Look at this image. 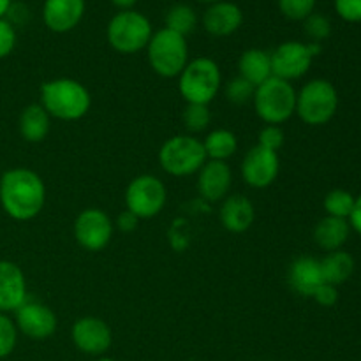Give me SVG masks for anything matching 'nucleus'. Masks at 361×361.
Here are the masks:
<instances>
[{"label":"nucleus","instance_id":"f257e3e1","mask_svg":"<svg viewBox=\"0 0 361 361\" xmlns=\"http://www.w3.org/2000/svg\"><path fill=\"white\" fill-rule=\"evenodd\" d=\"M44 203V182L35 171L13 168L0 176V204L11 219L32 221L41 214Z\"/></svg>","mask_w":361,"mask_h":361},{"label":"nucleus","instance_id":"f03ea898","mask_svg":"<svg viewBox=\"0 0 361 361\" xmlns=\"http://www.w3.org/2000/svg\"><path fill=\"white\" fill-rule=\"evenodd\" d=\"M39 104L53 118L74 122L83 118L92 106L90 92L73 78H56L42 83Z\"/></svg>","mask_w":361,"mask_h":361},{"label":"nucleus","instance_id":"7ed1b4c3","mask_svg":"<svg viewBox=\"0 0 361 361\" xmlns=\"http://www.w3.org/2000/svg\"><path fill=\"white\" fill-rule=\"evenodd\" d=\"M222 87V73L217 62L208 56H197L190 60L178 76L180 95L187 104L208 106Z\"/></svg>","mask_w":361,"mask_h":361},{"label":"nucleus","instance_id":"20e7f679","mask_svg":"<svg viewBox=\"0 0 361 361\" xmlns=\"http://www.w3.org/2000/svg\"><path fill=\"white\" fill-rule=\"evenodd\" d=\"M254 109L267 126L288 122L296 113V90L293 83L281 78H268L254 90Z\"/></svg>","mask_w":361,"mask_h":361},{"label":"nucleus","instance_id":"39448f33","mask_svg":"<svg viewBox=\"0 0 361 361\" xmlns=\"http://www.w3.org/2000/svg\"><path fill=\"white\" fill-rule=\"evenodd\" d=\"M337 109L338 92L331 81L316 78L296 92V115L307 126H324L334 118Z\"/></svg>","mask_w":361,"mask_h":361},{"label":"nucleus","instance_id":"423d86ee","mask_svg":"<svg viewBox=\"0 0 361 361\" xmlns=\"http://www.w3.org/2000/svg\"><path fill=\"white\" fill-rule=\"evenodd\" d=\"M148 63L162 78H178L189 63V44L183 35L161 28L154 32L147 46Z\"/></svg>","mask_w":361,"mask_h":361},{"label":"nucleus","instance_id":"0eeeda50","mask_svg":"<svg viewBox=\"0 0 361 361\" xmlns=\"http://www.w3.org/2000/svg\"><path fill=\"white\" fill-rule=\"evenodd\" d=\"M152 35L154 30L150 20L143 13L134 9L118 11L109 20L106 28L109 46L123 55H134L141 49H147Z\"/></svg>","mask_w":361,"mask_h":361},{"label":"nucleus","instance_id":"6e6552de","mask_svg":"<svg viewBox=\"0 0 361 361\" xmlns=\"http://www.w3.org/2000/svg\"><path fill=\"white\" fill-rule=\"evenodd\" d=\"M208 161L203 141L190 134H178L162 145L159 164L171 176H190L200 171Z\"/></svg>","mask_w":361,"mask_h":361},{"label":"nucleus","instance_id":"1a4fd4ad","mask_svg":"<svg viewBox=\"0 0 361 361\" xmlns=\"http://www.w3.org/2000/svg\"><path fill=\"white\" fill-rule=\"evenodd\" d=\"M319 42H302L286 41L279 44L271 55V73L275 78H281L291 83L293 80H300L309 73L314 59L321 53Z\"/></svg>","mask_w":361,"mask_h":361},{"label":"nucleus","instance_id":"9d476101","mask_svg":"<svg viewBox=\"0 0 361 361\" xmlns=\"http://www.w3.org/2000/svg\"><path fill=\"white\" fill-rule=\"evenodd\" d=\"M168 201V190L161 178L140 175L127 185L126 207L137 219H152L162 212Z\"/></svg>","mask_w":361,"mask_h":361},{"label":"nucleus","instance_id":"9b49d317","mask_svg":"<svg viewBox=\"0 0 361 361\" xmlns=\"http://www.w3.org/2000/svg\"><path fill=\"white\" fill-rule=\"evenodd\" d=\"M113 229L115 224L104 210L87 208L74 221V238L85 250L99 252L111 242Z\"/></svg>","mask_w":361,"mask_h":361},{"label":"nucleus","instance_id":"f8f14e48","mask_svg":"<svg viewBox=\"0 0 361 361\" xmlns=\"http://www.w3.org/2000/svg\"><path fill=\"white\" fill-rule=\"evenodd\" d=\"M281 171L279 154L256 145L245 154L242 161V178L252 189H267L277 180Z\"/></svg>","mask_w":361,"mask_h":361},{"label":"nucleus","instance_id":"ddd939ff","mask_svg":"<svg viewBox=\"0 0 361 361\" xmlns=\"http://www.w3.org/2000/svg\"><path fill=\"white\" fill-rule=\"evenodd\" d=\"M14 323L18 331L32 341H46L53 337L59 326V319L48 305L28 300L14 312Z\"/></svg>","mask_w":361,"mask_h":361},{"label":"nucleus","instance_id":"4468645a","mask_svg":"<svg viewBox=\"0 0 361 361\" xmlns=\"http://www.w3.org/2000/svg\"><path fill=\"white\" fill-rule=\"evenodd\" d=\"M71 337H73V342L78 351L90 356H102L111 348L113 342L111 328L108 326L106 321L95 316L80 317L73 324Z\"/></svg>","mask_w":361,"mask_h":361},{"label":"nucleus","instance_id":"2eb2a0df","mask_svg":"<svg viewBox=\"0 0 361 361\" xmlns=\"http://www.w3.org/2000/svg\"><path fill=\"white\" fill-rule=\"evenodd\" d=\"M87 4L85 0H44L42 21L55 34H67L81 23Z\"/></svg>","mask_w":361,"mask_h":361},{"label":"nucleus","instance_id":"dca6fc26","mask_svg":"<svg viewBox=\"0 0 361 361\" xmlns=\"http://www.w3.org/2000/svg\"><path fill=\"white\" fill-rule=\"evenodd\" d=\"M233 173L228 162L207 161L203 168L197 171V190L201 197L210 203H219L229 196Z\"/></svg>","mask_w":361,"mask_h":361},{"label":"nucleus","instance_id":"f3484780","mask_svg":"<svg viewBox=\"0 0 361 361\" xmlns=\"http://www.w3.org/2000/svg\"><path fill=\"white\" fill-rule=\"evenodd\" d=\"M27 302V281L16 263L0 259V312H16Z\"/></svg>","mask_w":361,"mask_h":361},{"label":"nucleus","instance_id":"a211bd4d","mask_svg":"<svg viewBox=\"0 0 361 361\" xmlns=\"http://www.w3.org/2000/svg\"><path fill=\"white\" fill-rule=\"evenodd\" d=\"M201 23L214 37H229L243 25V11L229 0L210 4L203 13Z\"/></svg>","mask_w":361,"mask_h":361},{"label":"nucleus","instance_id":"6ab92c4d","mask_svg":"<svg viewBox=\"0 0 361 361\" xmlns=\"http://www.w3.org/2000/svg\"><path fill=\"white\" fill-rule=\"evenodd\" d=\"M222 228L229 233H245L256 219L252 201L243 194H231L226 197L219 210Z\"/></svg>","mask_w":361,"mask_h":361},{"label":"nucleus","instance_id":"aec40b11","mask_svg":"<svg viewBox=\"0 0 361 361\" xmlns=\"http://www.w3.org/2000/svg\"><path fill=\"white\" fill-rule=\"evenodd\" d=\"M289 286L298 295L305 298H312L314 291L324 282L323 271H321V261L314 257H298L291 263L288 271Z\"/></svg>","mask_w":361,"mask_h":361},{"label":"nucleus","instance_id":"412c9836","mask_svg":"<svg viewBox=\"0 0 361 361\" xmlns=\"http://www.w3.org/2000/svg\"><path fill=\"white\" fill-rule=\"evenodd\" d=\"M240 76L249 81L254 88L274 76L271 73V55L264 49L250 48L242 53L238 60Z\"/></svg>","mask_w":361,"mask_h":361},{"label":"nucleus","instance_id":"4be33fe9","mask_svg":"<svg viewBox=\"0 0 361 361\" xmlns=\"http://www.w3.org/2000/svg\"><path fill=\"white\" fill-rule=\"evenodd\" d=\"M349 235H351V226L345 219L337 217H324L317 222L316 229H314V240L317 245L326 252H335L344 247L348 242Z\"/></svg>","mask_w":361,"mask_h":361},{"label":"nucleus","instance_id":"5701e85b","mask_svg":"<svg viewBox=\"0 0 361 361\" xmlns=\"http://www.w3.org/2000/svg\"><path fill=\"white\" fill-rule=\"evenodd\" d=\"M18 127L27 143H41L48 137L51 129V116L41 104H30L21 111Z\"/></svg>","mask_w":361,"mask_h":361},{"label":"nucleus","instance_id":"b1692460","mask_svg":"<svg viewBox=\"0 0 361 361\" xmlns=\"http://www.w3.org/2000/svg\"><path fill=\"white\" fill-rule=\"evenodd\" d=\"M321 271H323L324 282L338 288L355 274V257L349 252H344L342 249L335 250V252H328L321 259Z\"/></svg>","mask_w":361,"mask_h":361},{"label":"nucleus","instance_id":"393cba45","mask_svg":"<svg viewBox=\"0 0 361 361\" xmlns=\"http://www.w3.org/2000/svg\"><path fill=\"white\" fill-rule=\"evenodd\" d=\"M204 152H207L208 161H228L229 157L238 150V140L236 134L228 129H215L208 133L203 140Z\"/></svg>","mask_w":361,"mask_h":361},{"label":"nucleus","instance_id":"a878e982","mask_svg":"<svg viewBox=\"0 0 361 361\" xmlns=\"http://www.w3.org/2000/svg\"><path fill=\"white\" fill-rule=\"evenodd\" d=\"M164 21L168 30H173L176 32V34L187 37V35L196 28L197 14L196 11L190 6H187V4H176V6H173L171 9L166 13Z\"/></svg>","mask_w":361,"mask_h":361},{"label":"nucleus","instance_id":"bb28decb","mask_svg":"<svg viewBox=\"0 0 361 361\" xmlns=\"http://www.w3.org/2000/svg\"><path fill=\"white\" fill-rule=\"evenodd\" d=\"M356 197L353 196L349 190L344 189H334L324 196L323 207L326 212L328 217H337V219H345L348 221L349 215H351L353 208H355Z\"/></svg>","mask_w":361,"mask_h":361},{"label":"nucleus","instance_id":"cd10ccee","mask_svg":"<svg viewBox=\"0 0 361 361\" xmlns=\"http://www.w3.org/2000/svg\"><path fill=\"white\" fill-rule=\"evenodd\" d=\"M182 120L189 133H201V130L210 126V108L204 104H187L185 109H183Z\"/></svg>","mask_w":361,"mask_h":361},{"label":"nucleus","instance_id":"c85d7f7f","mask_svg":"<svg viewBox=\"0 0 361 361\" xmlns=\"http://www.w3.org/2000/svg\"><path fill=\"white\" fill-rule=\"evenodd\" d=\"M18 328L14 319H11L7 314L0 312V360L13 355L18 344Z\"/></svg>","mask_w":361,"mask_h":361},{"label":"nucleus","instance_id":"c756f323","mask_svg":"<svg viewBox=\"0 0 361 361\" xmlns=\"http://www.w3.org/2000/svg\"><path fill=\"white\" fill-rule=\"evenodd\" d=\"M277 4L288 20L303 21L314 13L317 0H277Z\"/></svg>","mask_w":361,"mask_h":361},{"label":"nucleus","instance_id":"7c9ffc66","mask_svg":"<svg viewBox=\"0 0 361 361\" xmlns=\"http://www.w3.org/2000/svg\"><path fill=\"white\" fill-rule=\"evenodd\" d=\"M303 30L310 37V42H319L330 37L331 23L324 14L312 13L309 18L303 20Z\"/></svg>","mask_w":361,"mask_h":361},{"label":"nucleus","instance_id":"2f4dec72","mask_svg":"<svg viewBox=\"0 0 361 361\" xmlns=\"http://www.w3.org/2000/svg\"><path fill=\"white\" fill-rule=\"evenodd\" d=\"M254 90H256V88H254L249 81L243 80L242 76H236L226 85V99H228L231 104H245V102L252 101Z\"/></svg>","mask_w":361,"mask_h":361},{"label":"nucleus","instance_id":"473e14b6","mask_svg":"<svg viewBox=\"0 0 361 361\" xmlns=\"http://www.w3.org/2000/svg\"><path fill=\"white\" fill-rule=\"evenodd\" d=\"M284 130L279 126H264L257 136V145L268 148V150L279 152L284 145Z\"/></svg>","mask_w":361,"mask_h":361},{"label":"nucleus","instance_id":"72a5a7b5","mask_svg":"<svg viewBox=\"0 0 361 361\" xmlns=\"http://www.w3.org/2000/svg\"><path fill=\"white\" fill-rule=\"evenodd\" d=\"M16 30L14 25L6 18H0V60L9 56L16 46Z\"/></svg>","mask_w":361,"mask_h":361},{"label":"nucleus","instance_id":"f704fd0d","mask_svg":"<svg viewBox=\"0 0 361 361\" xmlns=\"http://www.w3.org/2000/svg\"><path fill=\"white\" fill-rule=\"evenodd\" d=\"M335 11L348 23L361 21V0H335Z\"/></svg>","mask_w":361,"mask_h":361},{"label":"nucleus","instance_id":"c9c22d12","mask_svg":"<svg viewBox=\"0 0 361 361\" xmlns=\"http://www.w3.org/2000/svg\"><path fill=\"white\" fill-rule=\"evenodd\" d=\"M312 298L316 300L319 305L323 307H334L338 302V288L337 286H331L328 282H323L319 288L314 291Z\"/></svg>","mask_w":361,"mask_h":361},{"label":"nucleus","instance_id":"e433bc0d","mask_svg":"<svg viewBox=\"0 0 361 361\" xmlns=\"http://www.w3.org/2000/svg\"><path fill=\"white\" fill-rule=\"evenodd\" d=\"M137 222H140V219H137L134 214H130L129 210H126V212H122V214L118 215L115 226L122 233H133L134 229L137 228Z\"/></svg>","mask_w":361,"mask_h":361},{"label":"nucleus","instance_id":"4c0bfd02","mask_svg":"<svg viewBox=\"0 0 361 361\" xmlns=\"http://www.w3.org/2000/svg\"><path fill=\"white\" fill-rule=\"evenodd\" d=\"M348 221H349V226H351V229H355V231L361 236V194L360 196H356L355 208H353Z\"/></svg>","mask_w":361,"mask_h":361},{"label":"nucleus","instance_id":"58836bf2","mask_svg":"<svg viewBox=\"0 0 361 361\" xmlns=\"http://www.w3.org/2000/svg\"><path fill=\"white\" fill-rule=\"evenodd\" d=\"M109 2H111L113 6L116 7V9L129 11V9H133L134 6H136L137 0H109Z\"/></svg>","mask_w":361,"mask_h":361},{"label":"nucleus","instance_id":"ea45409f","mask_svg":"<svg viewBox=\"0 0 361 361\" xmlns=\"http://www.w3.org/2000/svg\"><path fill=\"white\" fill-rule=\"evenodd\" d=\"M11 7H13V0H0V18H6V14H9Z\"/></svg>","mask_w":361,"mask_h":361},{"label":"nucleus","instance_id":"a19ab883","mask_svg":"<svg viewBox=\"0 0 361 361\" xmlns=\"http://www.w3.org/2000/svg\"><path fill=\"white\" fill-rule=\"evenodd\" d=\"M196 2H203V4H208V6H210V4H215V2H222V0H196Z\"/></svg>","mask_w":361,"mask_h":361},{"label":"nucleus","instance_id":"79ce46f5","mask_svg":"<svg viewBox=\"0 0 361 361\" xmlns=\"http://www.w3.org/2000/svg\"><path fill=\"white\" fill-rule=\"evenodd\" d=\"M97 361H115V360H111V358H99Z\"/></svg>","mask_w":361,"mask_h":361}]
</instances>
